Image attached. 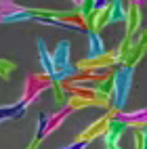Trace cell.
<instances>
[{
    "mask_svg": "<svg viewBox=\"0 0 147 149\" xmlns=\"http://www.w3.org/2000/svg\"><path fill=\"white\" fill-rule=\"evenodd\" d=\"M105 149H122L120 143H114V145H105Z\"/></svg>",
    "mask_w": 147,
    "mask_h": 149,
    "instance_id": "25",
    "label": "cell"
},
{
    "mask_svg": "<svg viewBox=\"0 0 147 149\" xmlns=\"http://www.w3.org/2000/svg\"><path fill=\"white\" fill-rule=\"evenodd\" d=\"M38 147H40V139H36V136H34V139H32V143H29L25 149H38Z\"/></svg>",
    "mask_w": 147,
    "mask_h": 149,
    "instance_id": "23",
    "label": "cell"
},
{
    "mask_svg": "<svg viewBox=\"0 0 147 149\" xmlns=\"http://www.w3.org/2000/svg\"><path fill=\"white\" fill-rule=\"evenodd\" d=\"M25 105L21 101H17L13 105H2L0 107V122H6V120H15V118H21L25 113Z\"/></svg>",
    "mask_w": 147,
    "mask_h": 149,
    "instance_id": "14",
    "label": "cell"
},
{
    "mask_svg": "<svg viewBox=\"0 0 147 149\" xmlns=\"http://www.w3.org/2000/svg\"><path fill=\"white\" fill-rule=\"evenodd\" d=\"M17 21H34V15L27 11V6H23L21 11H17V13H11V15L2 17V23H17Z\"/></svg>",
    "mask_w": 147,
    "mask_h": 149,
    "instance_id": "18",
    "label": "cell"
},
{
    "mask_svg": "<svg viewBox=\"0 0 147 149\" xmlns=\"http://www.w3.org/2000/svg\"><path fill=\"white\" fill-rule=\"evenodd\" d=\"M132 74L134 67L120 65V69L114 72V88H111V109L114 111H122L128 101L130 88H132Z\"/></svg>",
    "mask_w": 147,
    "mask_h": 149,
    "instance_id": "1",
    "label": "cell"
},
{
    "mask_svg": "<svg viewBox=\"0 0 147 149\" xmlns=\"http://www.w3.org/2000/svg\"><path fill=\"white\" fill-rule=\"evenodd\" d=\"M116 116V111L109 107L107 111L101 116V118H97V120L91 124V126H86V130H82L80 134H78L76 139H82V141H88V143H93L95 139H99V136H103L105 134V130H107V124H109V120Z\"/></svg>",
    "mask_w": 147,
    "mask_h": 149,
    "instance_id": "4",
    "label": "cell"
},
{
    "mask_svg": "<svg viewBox=\"0 0 147 149\" xmlns=\"http://www.w3.org/2000/svg\"><path fill=\"white\" fill-rule=\"evenodd\" d=\"M51 59H53V65L55 69H63L67 65H72V44L70 40H59L51 53Z\"/></svg>",
    "mask_w": 147,
    "mask_h": 149,
    "instance_id": "7",
    "label": "cell"
},
{
    "mask_svg": "<svg viewBox=\"0 0 147 149\" xmlns=\"http://www.w3.org/2000/svg\"><path fill=\"white\" fill-rule=\"evenodd\" d=\"M134 130V149H147V124Z\"/></svg>",
    "mask_w": 147,
    "mask_h": 149,
    "instance_id": "19",
    "label": "cell"
},
{
    "mask_svg": "<svg viewBox=\"0 0 147 149\" xmlns=\"http://www.w3.org/2000/svg\"><path fill=\"white\" fill-rule=\"evenodd\" d=\"M116 118L124 122L128 128H141L147 124V107L145 109H134V111H116Z\"/></svg>",
    "mask_w": 147,
    "mask_h": 149,
    "instance_id": "10",
    "label": "cell"
},
{
    "mask_svg": "<svg viewBox=\"0 0 147 149\" xmlns=\"http://www.w3.org/2000/svg\"><path fill=\"white\" fill-rule=\"evenodd\" d=\"M109 25L111 23H124L126 19V0H109Z\"/></svg>",
    "mask_w": 147,
    "mask_h": 149,
    "instance_id": "13",
    "label": "cell"
},
{
    "mask_svg": "<svg viewBox=\"0 0 147 149\" xmlns=\"http://www.w3.org/2000/svg\"><path fill=\"white\" fill-rule=\"evenodd\" d=\"M0 23H2V15H0Z\"/></svg>",
    "mask_w": 147,
    "mask_h": 149,
    "instance_id": "26",
    "label": "cell"
},
{
    "mask_svg": "<svg viewBox=\"0 0 147 149\" xmlns=\"http://www.w3.org/2000/svg\"><path fill=\"white\" fill-rule=\"evenodd\" d=\"M147 55V29H139L134 36H130V46L126 51L124 57V63L122 65H128V67H137Z\"/></svg>",
    "mask_w": 147,
    "mask_h": 149,
    "instance_id": "3",
    "label": "cell"
},
{
    "mask_svg": "<svg viewBox=\"0 0 147 149\" xmlns=\"http://www.w3.org/2000/svg\"><path fill=\"white\" fill-rule=\"evenodd\" d=\"M17 72V63L13 61V59H4L0 57V78H2L4 82H8L13 78V74Z\"/></svg>",
    "mask_w": 147,
    "mask_h": 149,
    "instance_id": "17",
    "label": "cell"
},
{
    "mask_svg": "<svg viewBox=\"0 0 147 149\" xmlns=\"http://www.w3.org/2000/svg\"><path fill=\"white\" fill-rule=\"evenodd\" d=\"M74 111L67 105H63V107H59L57 111H53V113H46V124H44V130H42V139H46V136H51L59 126H61L67 118H70Z\"/></svg>",
    "mask_w": 147,
    "mask_h": 149,
    "instance_id": "6",
    "label": "cell"
},
{
    "mask_svg": "<svg viewBox=\"0 0 147 149\" xmlns=\"http://www.w3.org/2000/svg\"><path fill=\"white\" fill-rule=\"evenodd\" d=\"M53 86V78L48 74H32L25 78V84H23V95H21V101L25 107H29L32 103H36L38 99H40L46 91H51Z\"/></svg>",
    "mask_w": 147,
    "mask_h": 149,
    "instance_id": "2",
    "label": "cell"
},
{
    "mask_svg": "<svg viewBox=\"0 0 147 149\" xmlns=\"http://www.w3.org/2000/svg\"><path fill=\"white\" fill-rule=\"evenodd\" d=\"M86 36H88V55H86V57H99V55H103V53L107 51L101 34H97V32H86Z\"/></svg>",
    "mask_w": 147,
    "mask_h": 149,
    "instance_id": "15",
    "label": "cell"
},
{
    "mask_svg": "<svg viewBox=\"0 0 147 149\" xmlns=\"http://www.w3.org/2000/svg\"><path fill=\"white\" fill-rule=\"evenodd\" d=\"M21 4L15 2V0H0V15H11V13H17V11H21Z\"/></svg>",
    "mask_w": 147,
    "mask_h": 149,
    "instance_id": "20",
    "label": "cell"
},
{
    "mask_svg": "<svg viewBox=\"0 0 147 149\" xmlns=\"http://www.w3.org/2000/svg\"><path fill=\"white\" fill-rule=\"evenodd\" d=\"M126 36H134L137 32L141 29V23H143V11L137 4H126Z\"/></svg>",
    "mask_w": 147,
    "mask_h": 149,
    "instance_id": "9",
    "label": "cell"
},
{
    "mask_svg": "<svg viewBox=\"0 0 147 149\" xmlns=\"http://www.w3.org/2000/svg\"><path fill=\"white\" fill-rule=\"evenodd\" d=\"M128 130V126H126L124 122H120L118 118L114 116L111 120H109V124H107V130H105V134H103V139H105V145H114V143H120V136Z\"/></svg>",
    "mask_w": 147,
    "mask_h": 149,
    "instance_id": "11",
    "label": "cell"
},
{
    "mask_svg": "<svg viewBox=\"0 0 147 149\" xmlns=\"http://www.w3.org/2000/svg\"><path fill=\"white\" fill-rule=\"evenodd\" d=\"M88 141H82V139H76L74 143H70V145H65V147H59V149H88Z\"/></svg>",
    "mask_w": 147,
    "mask_h": 149,
    "instance_id": "21",
    "label": "cell"
},
{
    "mask_svg": "<svg viewBox=\"0 0 147 149\" xmlns=\"http://www.w3.org/2000/svg\"><path fill=\"white\" fill-rule=\"evenodd\" d=\"M36 48H38V57H40V63L44 67V74L53 76L55 72V65H53V59H51V51L44 42V38H36Z\"/></svg>",
    "mask_w": 147,
    "mask_h": 149,
    "instance_id": "12",
    "label": "cell"
},
{
    "mask_svg": "<svg viewBox=\"0 0 147 149\" xmlns=\"http://www.w3.org/2000/svg\"><path fill=\"white\" fill-rule=\"evenodd\" d=\"M126 4H137L139 8H143L147 4V0H126Z\"/></svg>",
    "mask_w": 147,
    "mask_h": 149,
    "instance_id": "22",
    "label": "cell"
},
{
    "mask_svg": "<svg viewBox=\"0 0 147 149\" xmlns=\"http://www.w3.org/2000/svg\"><path fill=\"white\" fill-rule=\"evenodd\" d=\"M116 65V51H105L99 57H86L82 61H78V72H91V69L99 67H114Z\"/></svg>",
    "mask_w": 147,
    "mask_h": 149,
    "instance_id": "5",
    "label": "cell"
},
{
    "mask_svg": "<svg viewBox=\"0 0 147 149\" xmlns=\"http://www.w3.org/2000/svg\"><path fill=\"white\" fill-rule=\"evenodd\" d=\"M70 2H72V6H74V8H78V6L84 2V0H70Z\"/></svg>",
    "mask_w": 147,
    "mask_h": 149,
    "instance_id": "24",
    "label": "cell"
},
{
    "mask_svg": "<svg viewBox=\"0 0 147 149\" xmlns=\"http://www.w3.org/2000/svg\"><path fill=\"white\" fill-rule=\"evenodd\" d=\"M109 25V6L97 8L86 17V32H97L101 34V29H105Z\"/></svg>",
    "mask_w": 147,
    "mask_h": 149,
    "instance_id": "8",
    "label": "cell"
},
{
    "mask_svg": "<svg viewBox=\"0 0 147 149\" xmlns=\"http://www.w3.org/2000/svg\"><path fill=\"white\" fill-rule=\"evenodd\" d=\"M51 91L55 93L53 97H55V103H57L59 107L67 105V99H70V91H67V88H65V84H61V82H53Z\"/></svg>",
    "mask_w": 147,
    "mask_h": 149,
    "instance_id": "16",
    "label": "cell"
}]
</instances>
